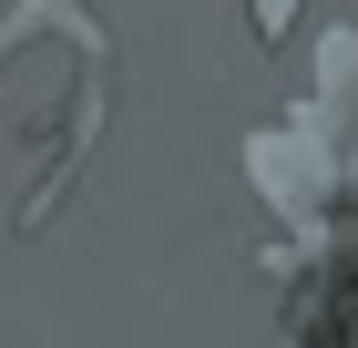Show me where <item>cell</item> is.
I'll use <instances>...</instances> for the list:
<instances>
[{"label":"cell","mask_w":358,"mask_h":348,"mask_svg":"<svg viewBox=\"0 0 358 348\" xmlns=\"http://www.w3.org/2000/svg\"><path fill=\"white\" fill-rule=\"evenodd\" d=\"M41 31L72 52V103L52 113V164H41V185L21 195V236H52L62 195L92 174V154H103V134H113V103H123V52H113V31L92 21V0H10V11H0V72H10V52H31Z\"/></svg>","instance_id":"2"},{"label":"cell","mask_w":358,"mask_h":348,"mask_svg":"<svg viewBox=\"0 0 358 348\" xmlns=\"http://www.w3.org/2000/svg\"><path fill=\"white\" fill-rule=\"evenodd\" d=\"M246 21H256V41H287L297 31V0H246Z\"/></svg>","instance_id":"3"},{"label":"cell","mask_w":358,"mask_h":348,"mask_svg":"<svg viewBox=\"0 0 358 348\" xmlns=\"http://www.w3.org/2000/svg\"><path fill=\"white\" fill-rule=\"evenodd\" d=\"M246 185L276 215V236L256 246L266 277L307 246H328L338 225H358V31H328L307 92L246 134Z\"/></svg>","instance_id":"1"}]
</instances>
